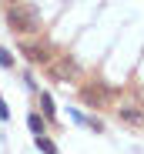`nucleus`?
Listing matches in <instances>:
<instances>
[{"mask_svg": "<svg viewBox=\"0 0 144 154\" xmlns=\"http://www.w3.org/2000/svg\"><path fill=\"white\" fill-rule=\"evenodd\" d=\"M7 27L17 30V34H40V10L30 7V4H10L7 10Z\"/></svg>", "mask_w": 144, "mask_h": 154, "instance_id": "obj_1", "label": "nucleus"}, {"mask_svg": "<svg viewBox=\"0 0 144 154\" xmlns=\"http://www.w3.org/2000/svg\"><path fill=\"white\" fill-rule=\"evenodd\" d=\"M20 54L27 57L30 64H51V47H47V44H37V40H23V44H20Z\"/></svg>", "mask_w": 144, "mask_h": 154, "instance_id": "obj_2", "label": "nucleus"}, {"mask_svg": "<svg viewBox=\"0 0 144 154\" xmlns=\"http://www.w3.org/2000/svg\"><path fill=\"white\" fill-rule=\"evenodd\" d=\"M54 77H60V81H77V77H81V64L74 57H60L54 64Z\"/></svg>", "mask_w": 144, "mask_h": 154, "instance_id": "obj_3", "label": "nucleus"}, {"mask_svg": "<svg viewBox=\"0 0 144 154\" xmlns=\"http://www.w3.org/2000/svg\"><path fill=\"white\" fill-rule=\"evenodd\" d=\"M81 97H84V104H90V107H101L104 100L111 97V91H107L104 84H94V87H84V91H81Z\"/></svg>", "mask_w": 144, "mask_h": 154, "instance_id": "obj_4", "label": "nucleus"}, {"mask_svg": "<svg viewBox=\"0 0 144 154\" xmlns=\"http://www.w3.org/2000/svg\"><path fill=\"white\" fill-rule=\"evenodd\" d=\"M117 117H121L124 124H131V127H141V124H144V111L134 107V104H124L121 111H117Z\"/></svg>", "mask_w": 144, "mask_h": 154, "instance_id": "obj_5", "label": "nucleus"}, {"mask_svg": "<svg viewBox=\"0 0 144 154\" xmlns=\"http://www.w3.org/2000/svg\"><path fill=\"white\" fill-rule=\"evenodd\" d=\"M27 127L34 131V137H40V134H44V127H47V121H44L40 114H27Z\"/></svg>", "mask_w": 144, "mask_h": 154, "instance_id": "obj_6", "label": "nucleus"}, {"mask_svg": "<svg viewBox=\"0 0 144 154\" xmlns=\"http://www.w3.org/2000/svg\"><path fill=\"white\" fill-rule=\"evenodd\" d=\"M40 104H44V117H47V121H54V117H57V111H54V97L47 94V91L40 94Z\"/></svg>", "mask_w": 144, "mask_h": 154, "instance_id": "obj_7", "label": "nucleus"}, {"mask_svg": "<svg viewBox=\"0 0 144 154\" xmlns=\"http://www.w3.org/2000/svg\"><path fill=\"white\" fill-rule=\"evenodd\" d=\"M34 144H37V151H40V154H57V144H54V141H47L44 134H40Z\"/></svg>", "mask_w": 144, "mask_h": 154, "instance_id": "obj_8", "label": "nucleus"}, {"mask_svg": "<svg viewBox=\"0 0 144 154\" xmlns=\"http://www.w3.org/2000/svg\"><path fill=\"white\" fill-rule=\"evenodd\" d=\"M0 67H14V57H10L7 47H0Z\"/></svg>", "mask_w": 144, "mask_h": 154, "instance_id": "obj_9", "label": "nucleus"}, {"mask_svg": "<svg viewBox=\"0 0 144 154\" xmlns=\"http://www.w3.org/2000/svg\"><path fill=\"white\" fill-rule=\"evenodd\" d=\"M7 117H10V107H7V100L0 97V121H7Z\"/></svg>", "mask_w": 144, "mask_h": 154, "instance_id": "obj_10", "label": "nucleus"}]
</instances>
